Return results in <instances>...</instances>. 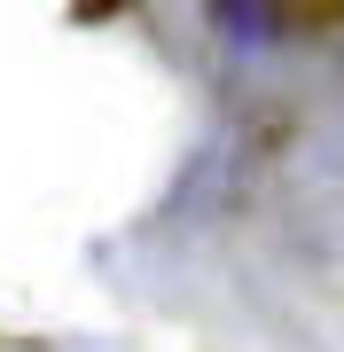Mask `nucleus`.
<instances>
[]
</instances>
